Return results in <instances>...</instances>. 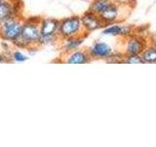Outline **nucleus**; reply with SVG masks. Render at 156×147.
<instances>
[{"label":"nucleus","instance_id":"nucleus-18","mask_svg":"<svg viewBox=\"0 0 156 147\" xmlns=\"http://www.w3.org/2000/svg\"><path fill=\"white\" fill-rule=\"evenodd\" d=\"M40 49V47H39L38 45H32V46H29L27 49V51L28 53V56L30 57V56H34L36 54V52Z\"/></svg>","mask_w":156,"mask_h":147},{"label":"nucleus","instance_id":"nucleus-14","mask_svg":"<svg viewBox=\"0 0 156 147\" xmlns=\"http://www.w3.org/2000/svg\"><path fill=\"white\" fill-rule=\"evenodd\" d=\"M140 56L144 64H156V46L148 44Z\"/></svg>","mask_w":156,"mask_h":147},{"label":"nucleus","instance_id":"nucleus-2","mask_svg":"<svg viewBox=\"0 0 156 147\" xmlns=\"http://www.w3.org/2000/svg\"><path fill=\"white\" fill-rule=\"evenodd\" d=\"M88 34L85 32L84 28L81 22V16L73 15L70 17H66L60 20V27H58V36L61 39H65L72 36Z\"/></svg>","mask_w":156,"mask_h":147},{"label":"nucleus","instance_id":"nucleus-1","mask_svg":"<svg viewBox=\"0 0 156 147\" xmlns=\"http://www.w3.org/2000/svg\"><path fill=\"white\" fill-rule=\"evenodd\" d=\"M23 18L22 16L10 17L0 21V37L2 40L12 43L21 36Z\"/></svg>","mask_w":156,"mask_h":147},{"label":"nucleus","instance_id":"nucleus-13","mask_svg":"<svg viewBox=\"0 0 156 147\" xmlns=\"http://www.w3.org/2000/svg\"><path fill=\"white\" fill-rule=\"evenodd\" d=\"M114 2V0H93L90 2L89 10L97 15H100L108 8Z\"/></svg>","mask_w":156,"mask_h":147},{"label":"nucleus","instance_id":"nucleus-21","mask_svg":"<svg viewBox=\"0 0 156 147\" xmlns=\"http://www.w3.org/2000/svg\"><path fill=\"white\" fill-rule=\"evenodd\" d=\"M81 1H84V2H89V3H90V2H92V1H93V0H81Z\"/></svg>","mask_w":156,"mask_h":147},{"label":"nucleus","instance_id":"nucleus-9","mask_svg":"<svg viewBox=\"0 0 156 147\" xmlns=\"http://www.w3.org/2000/svg\"><path fill=\"white\" fill-rule=\"evenodd\" d=\"M81 22H82L85 32L88 34L105 27V24L101 21V19L100 18L99 15L91 12L90 10L86 11L81 16Z\"/></svg>","mask_w":156,"mask_h":147},{"label":"nucleus","instance_id":"nucleus-6","mask_svg":"<svg viewBox=\"0 0 156 147\" xmlns=\"http://www.w3.org/2000/svg\"><path fill=\"white\" fill-rule=\"evenodd\" d=\"M23 4L20 0H4L0 3V21L10 18L22 16Z\"/></svg>","mask_w":156,"mask_h":147},{"label":"nucleus","instance_id":"nucleus-5","mask_svg":"<svg viewBox=\"0 0 156 147\" xmlns=\"http://www.w3.org/2000/svg\"><path fill=\"white\" fill-rule=\"evenodd\" d=\"M124 7L125 5H122V2L119 0H114V2L100 15V18L105 26L113 23H120L125 19L123 16L125 10H122Z\"/></svg>","mask_w":156,"mask_h":147},{"label":"nucleus","instance_id":"nucleus-10","mask_svg":"<svg viewBox=\"0 0 156 147\" xmlns=\"http://www.w3.org/2000/svg\"><path fill=\"white\" fill-rule=\"evenodd\" d=\"M92 60H105L113 52L112 47L104 41H96L87 49Z\"/></svg>","mask_w":156,"mask_h":147},{"label":"nucleus","instance_id":"nucleus-3","mask_svg":"<svg viewBox=\"0 0 156 147\" xmlns=\"http://www.w3.org/2000/svg\"><path fill=\"white\" fill-rule=\"evenodd\" d=\"M40 19V17H29L23 19L21 37L28 44V46L38 45L39 38L41 36Z\"/></svg>","mask_w":156,"mask_h":147},{"label":"nucleus","instance_id":"nucleus-4","mask_svg":"<svg viewBox=\"0 0 156 147\" xmlns=\"http://www.w3.org/2000/svg\"><path fill=\"white\" fill-rule=\"evenodd\" d=\"M123 50L124 55H131V54H138L140 55L144 49L149 44L148 38L140 33H133L130 36L123 38Z\"/></svg>","mask_w":156,"mask_h":147},{"label":"nucleus","instance_id":"nucleus-11","mask_svg":"<svg viewBox=\"0 0 156 147\" xmlns=\"http://www.w3.org/2000/svg\"><path fill=\"white\" fill-rule=\"evenodd\" d=\"M87 36L88 34H82V36L61 39L60 42H58V46H60L62 54H66L79 49L82 44L84 43V40Z\"/></svg>","mask_w":156,"mask_h":147},{"label":"nucleus","instance_id":"nucleus-8","mask_svg":"<svg viewBox=\"0 0 156 147\" xmlns=\"http://www.w3.org/2000/svg\"><path fill=\"white\" fill-rule=\"evenodd\" d=\"M61 58L62 63L71 64V65H83V64H88L93 61L87 49L80 48L69 53L62 54Z\"/></svg>","mask_w":156,"mask_h":147},{"label":"nucleus","instance_id":"nucleus-7","mask_svg":"<svg viewBox=\"0 0 156 147\" xmlns=\"http://www.w3.org/2000/svg\"><path fill=\"white\" fill-rule=\"evenodd\" d=\"M134 32H135V28L132 24H122L119 23L106 24L101 32L104 36H120L122 38L128 37Z\"/></svg>","mask_w":156,"mask_h":147},{"label":"nucleus","instance_id":"nucleus-20","mask_svg":"<svg viewBox=\"0 0 156 147\" xmlns=\"http://www.w3.org/2000/svg\"><path fill=\"white\" fill-rule=\"evenodd\" d=\"M148 42H149V44H151V45L156 46V33L151 34V36L148 37Z\"/></svg>","mask_w":156,"mask_h":147},{"label":"nucleus","instance_id":"nucleus-16","mask_svg":"<svg viewBox=\"0 0 156 147\" xmlns=\"http://www.w3.org/2000/svg\"><path fill=\"white\" fill-rule=\"evenodd\" d=\"M124 53L120 51H114L105 59V62L107 64H123L124 60Z\"/></svg>","mask_w":156,"mask_h":147},{"label":"nucleus","instance_id":"nucleus-12","mask_svg":"<svg viewBox=\"0 0 156 147\" xmlns=\"http://www.w3.org/2000/svg\"><path fill=\"white\" fill-rule=\"evenodd\" d=\"M60 20L55 18L44 17L40 19V33L41 36H58Z\"/></svg>","mask_w":156,"mask_h":147},{"label":"nucleus","instance_id":"nucleus-19","mask_svg":"<svg viewBox=\"0 0 156 147\" xmlns=\"http://www.w3.org/2000/svg\"><path fill=\"white\" fill-rule=\"evenodd\" d=\"M9 62H11V61H10V58L8 56V54L5 53V52L0 53V64H2V63H9Z\"/></svg>","mask_w":156,"mask_h":147},{"label":"nucleus","instance_id":"nucleus-22","mask_svg":"<svg viewBox=\"0 0 156 147\" xmlns=\"http://www.w3.org/2000/svg\"><path fill=\"white\" fill-rule=\"evenodd\" d=\"M3 1H4V0H0V3H2Z\"/></svg>","mask_w":156,"mask_h":147},{"label":"nucleus","instance_id":"nucleus-15","mask_svg":"<svg viewBox=\"0 0 156 147\" xmlns=\"http://www.w3.org/2000/svg\"><path fill=\"white\" fill-rule=\"evenodd\" d=\"M7 54H8V56L10 58V61L14 62V63H23V62L27 61L28 59L30 58L28 56V54L23 53V51L19 50L18 48L14 49V50H11Z\"/></svg>","mask_w":156,"mask_h":147},{"label":"nucleus","instance_id":"nucleus-17","mask_svg":"<svg viewBox=\"0 0 156 147\" xmlns=\"http://www.w3.org/2000/svg\"><path fill=\"white\" fill-rule=\"evenodd\" d=\"M123 64H129V65H136V64H144L143 58L138 54H131V55H125Z\"/></svg>","mask_w":156,"mask_h":147}]
</instances>
